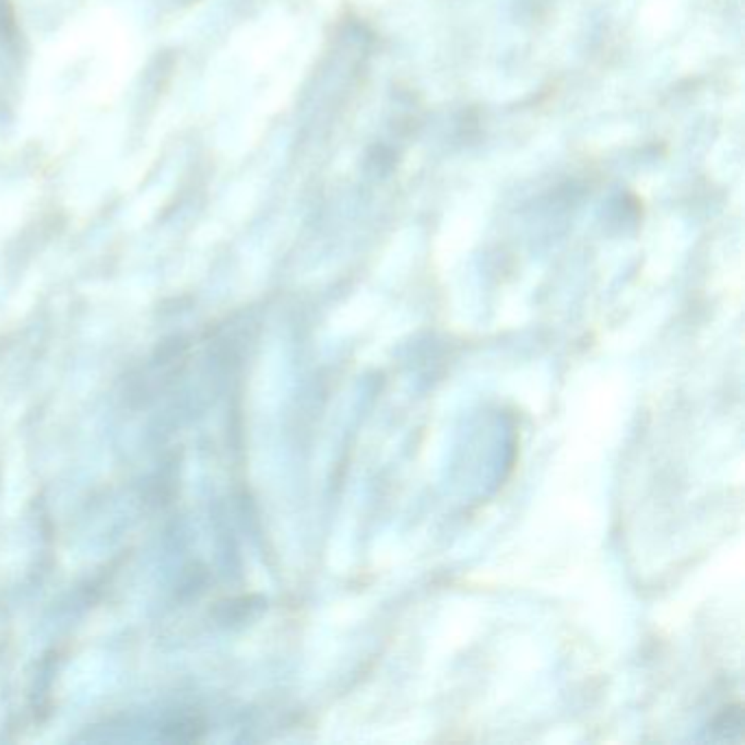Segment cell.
<instances>
[{
	"label": "cell",
	"instance_id": "1",
	"mask_svg": "<svg viewBox=\"0 0 745 745\" xmlns=\"http://www.w3.org/2000/svg\"><path fill=\"white\" fill-rule=\"evenodd\" d=\"M741 728H743V717H741V708H728L719 714L717 724H714V730L724 732L728 739L732 736H739L741 734Z\"/></svg>",
	"mask_w": 745,
	"mask_h": 745
}]
</instances>
